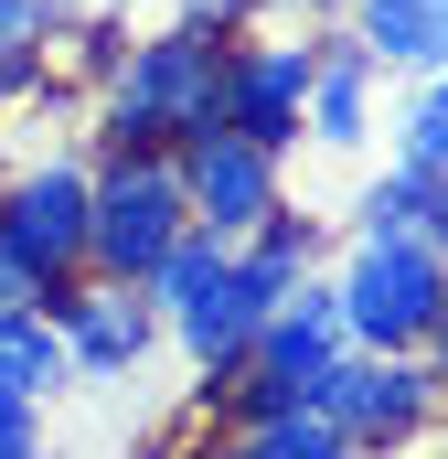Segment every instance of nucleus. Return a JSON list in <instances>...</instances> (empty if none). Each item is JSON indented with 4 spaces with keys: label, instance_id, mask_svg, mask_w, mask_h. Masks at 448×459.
Masks as SVG:
<instances>
[{
    "label": "nucleus",
    "instance_id": "obj_5",
    "mask_svg": "<svg viewBox=\"0 0 448 459\" xmlns=\"http://www.w3.org/2000/svg\"><path fill=\"white\" fill-rule=\"evenodd\" d=\"M310 406L341 428V449L406 459V449H427V438H438L448 385H438V363H427V352H341L332 374L310 385Z\"/></svg>",
    "mask_w": 448,
    "mask_h": 459
},
{
    "label": "nucleus",
    "instance_id": "obj_16",
    "mask_svg": "<svg viewBox=\"0 0 448 459\" xmlns=\"http://www.w3.org/2000/svg\"><path fill=\"white\" fill-rule=\"evenodd\" d=\"M214 278H224V235H203V225H193L182 246H171V256H160V267H150V310H160V342H171V321H182V310H193Z\"/></svg>",
    "mask_w": 448,
    "mask_h": 459
},
{
    "label": "nucleus",
    "instance_id": "obj_2",
    "mask_svg": "<svg viewBox=\"0 0 448 459\" xmlns=\"http://www.w3.org/2000/svg\"><path fill=\"white\" fill-rule=\"evenodd\" d=\"M321 267H332V225H321V214H299V204H278L256 235H235V246H224V278L182 310V321H171V352H182L203 385L235 374V363L256 352V332H267V310H278L289 289H310Z\"/></svg>",
    "mask_w": 448,
    "mask_h": 459
},
{
    "label": "nucleus",
    "instance_id": "obj_7",
    "mask_svg": "<svg viewBox=\"0 0 448 459\" xmlns=\"http://www.w3.org/2000/svg\"><path fill=\"white\" fill-rule=\"evenodd\" d=\"M310 43L321 22H246L235 32V65H224V128L256 139V150H299L310 128Z\"/></svg>",
    "mask_w": 448,
    "mask_h": 459
},
{
    "label": "nucleus",
    "instance_id": "obj_3",
    "mask_svg": "<svg viewBox=\"0 0 448 459\" xmlns=\"http://www.w3.org/2000/svg\"><path fill=\"white\" fill-rule=\"evenodd\" d=\"M193 235L171 150H86V278L150 289V267Z\"/></svg>",
    "mask_w": 448,
    "mask_h": 459
},
{
    "label": "nucleus",
    "instance_id": "obj_13",
    "mask_svg": "<svg viewBox=\"0 0 448 459\" xmlns=\"http://www.w3.org/2000/svg\"><path fill=\"white\" fill-rule=\"evenodd\" d=\"M65 395V332L43 310H0V406H54Z\"/></svg>",
    "mask_w": 448,
    "mask_h": 459
},
{
    "label": "nucleus",
    "instance_id": "obj_22",
    "mask_svg": "<svg viewBox=\"0 0 448 459\" xmlns=\"http://www.w3.org/2000/svg\"><path fill=\"white\" fill-rule=\"evenodd\" d=\"M427 363H438V385H448V299H438V332H427Z\"/></svg>",
    "mask_w": 448,
    "mask_h": 459
},
{
    "label": "nucleus",
    "instance_id": "obj_9",
    "mask_svg": "<svg viewBox=\"0 0 448 459\" xmlns=\"http://www.w3.org/2000/svg\"><path fill=\"white\" fill-rule=\"evenodd\" d=\"M182 160V204H193V225L203 235H256L278 204H289V160L278 150H256V139H235V128H203V139H182L171 150Z\"/></svg>",
    "mask_w": 448,
    "mask_h": 459
},
{
    "label": "nucleus",
    "instance_id": "obj_10",
    "mask_svg": "<svg viewBox=\"0 0 448 459\" xmlns=\"http://www.w3.org/2000/svg\"><path fill=\"white\" fill-rule=\"evenodd\" d=\"M374 86H384V65L321 22V43H310V128H299V150H363L374 139Z\"/></svg>",
    "mask_w": 448,
    "mask_h": 459
},
{
    "label": "nucleus",
    "instance_id": "obj_1",
    "mask_svg": "<svg viewBox=\"0 0 448 459\" xmlns=\"http://www.w3.org/2000/svg\"><path fill=\"white\" fill-rule=\"evenodd\" d=\"M224 65H235V32L203 22V11H160L150 32H128L117 75L86 108V139L75 150H182L224 128Z\"/></svg>",
    "mask_w": 448,
    "mask_h": 459
},
{
    "label": "nucleus",
    "instance_id": "obj_23",
    "mask_svg": "<svg viewBox=\"0 0 448 459\" xmlns=\"http://www.w3.org/2000/svg\"><path fill=\"white\" fill-rule=\"evenodd\" d=\"M224 449H235V438H224L214 417H203V438H193V459H224Z\"/></svg>",
    "mask_w": 448,
    "mask_h": 459
},
{
    "label": "nucleus",
    "instance_id": "obj_21",
    "mask_svg": "<svg viewBox=\"0 0 448 459\" xmlns=\"http://www.w3.org/2000/svg\"><path fill=\"white\" fill-rule=\"evenodd\" d=\"M427 246L448 256V171H438V193H427Z\"/></svg>",
    "mask_w": 448,
    "mask_h": 459
},
{
    "label": "nucleus",
    "instance_id": "obj_6",
    "mask_svg": "<svg viewBox=\"0 0 448 459\" xmlns=\"http://www.w3.org/2000/svg\"><path fill=\"white\" fill-rule=\"evenodd\" d=\"M0 246L43 289L86 278V150L75 139H43V150H22L0 171Z\"/></svg>",
    "mask_w": 448,
    "mask_h": 459
},
{
    "label": "nucleus",
    "instance_id": "obj_24",
    "mask_svg": "<svg viewBox=\"0 0 448 459\" xmlns=\"http://www.w3.org/2000/svg\"><path fill=\"white\" fill-rule=\"evenodd\" d=\"M65 11H75V0H65Z\"/></svg>",
    "mask_w": 448,
    "mask_h": 459
},
{
    "label": "nucleus",
    "instance_id": "obj_14",
    "mask_svg": "<svg viewBox=\"0 0 448 459\" xmlns=\"http://www.w3.org/2000/svg\"><path fill=\"white\" fill-rule=\"evenodd\" d=\"M427 193H438L427 171H395V160H384V171H374V182L352 193L341 235H427Z\"/></svg>",
    "mask_w": 448,
    "mask_h": 459
},
{
    "label": "nucleus",
    "instance_id": "obj_8",
    "mask_svg": "<svg viewBox=\"0 0 448 459\" xmlns=\"http://www.w3.org/2000/svg\"><path fill=\"white\" fill-rule=\"evenodd\" d=\"M43 321L65 332V374H75V385H128V374L160 352V310H150V289H128V278H65V289L43 299Z\"/></svg>",
    "mask_w": 448,
    "mask_h": 459
},
{
    "label": "nucleus",
    "instance_id": "obj_12",
    "mask_svg": "<svg viewBox=\"0 0 448 459\" xmlns=\"http://www.w3.org/2000/svg\"><path fill=\"white\" fill-rule=\"evenodd\" d=\"M54 43H65V0H0V117L54 86Z\"/></svg>",
    "mask_w": 448,
    "mask_h": 459
},
{
    "label": "nucleus",
    "instance_id": "obj_17",
    "mask_svg": "<svg viewBox=\"0 0 448 459\" xmlns=\"http://www.w3.org/2000/svg\"><path fill=\"white\" fill-rule=\"evenodd\" d=\"M395 171H448V65L406 86V117H395Z\"/></svg>",
    "mask_w": 448,
    "mask_h": 459
},
{
    "label": "nucleus",
    "instance_id": "obj_18",
    "mask_svg": "<svg viewBox=\"0 0 448 459\" xmlns=\"http://www.w3.org/2000/svg\"><path fill=\"white\" fill-rule=\"evenodd\" d=\"M0 459H43V406H0Z\"/></svg>",
    "mask_w": 448,
    "mask_h": 459
},
{
    "label": "nucleus",
    "instance_id": "obj_4",
    "mask_svg": "<svg viewBox=\"0 0 448 459\" xmlns=\"http://www.w3.org/2000/svg\"><path fill=\"white\" fill-rule=\"evenodd\" d=\"M332 299H341L352 352H427L438 299H448V256L427 235H341Z\"/></svg>",
    "mask_w": 448,
    "mask_h": 459
},
{
    "label": "nucleus",
    "instance_id": "obj_15",
    "mask_svg": "<svg viewBox=\"0 0 448 459\" xmlns=\"http://www.w3.org/2000/svg\"><path fill=\"white\" fill-rule=\"evenodd\" d=\"M224 438H235L224 459H352L321 406H289V417H256V428H224Z\"/></svg>",
    "mask_w": 448,
    "mask_h": 459
},
{
    "label": "nucleus",
    "instance_id": "obj_25",
    "mask_svg": "<svg viewBox=\"0 0 448 459\" xmlns=\"http://www.w3.org/2000/svg\"><path fill=\"white\" fill-rule=\"evenodd\" d=\"M352 459H363V449H352Z\"/></svg>",
    "mask_w": 448,
    "mask_h": 459
},
{
    "label": "nucleus",
    "instance_id": "obj_20",
    "mask_svg": "<svg viewBox=\"0 0 448 459\" xmlns=\"http://www.w3.org/2000/svg\"><path fill=\"white\" fill-rule=\"evenodd\" d=\"M256 11H278V22H341L352 0H256Z\"/></svg>",
    "mask_w": 448,
    "mask_h": 459
},
{
    "label": "nucleus",
    "instance_id": "obj_11",
    "mask_svg": "<svg viewBox=\"0 0 448 459\" xmlns=\"http://www.w3.org/2000/svg\"><path fill=\"white\" fill-rule=\"evenodd\" d=\"M341 32H352L384 75H406V86L448 65V0H352Z\"/></svg>",
    "mask_w": 448,
    "mask_h": 459
},
{
    "label": "nucleus",
    "instance_id": "obj_19",
    "mask_svg": "<svg viewBox=\"0 0 448 459\" xmlns=\"http://www.w3.org/2000/svg\"><path fill=\"white\" fill-rule=\"evenodd\" d=\"M43 299H54V289H43V278H32V267L0 246V310H43Z\"/></svg>",
    "mask_w": 448,
    "mask_h": 459
}]
</instances>
